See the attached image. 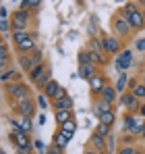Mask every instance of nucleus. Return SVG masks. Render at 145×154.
I'll list each match as a JSON object with an SVG mask.
<instances>
[{
  "instance_id": "1",
  "label": "nucleus",
  "mask_w": 145,
  "mask_h": 154,
  "mask_svg": "<svg viewBox=\"0 0 145 154\" xmlns=\"http://www.w3.org/2000/svg\"><path fill=\"white\" fill-rule=\"evenodd\" d=\"M120 15L126 19V23L131 25V29L139 31L145 27V21H143V8L135 2H126L124 6L120 8Z\"/></svg>"
},
{
  "instance_id": "2",
  "label": "nucleus",
  "mask_w": 145,
  "mask_h": 154,
  "mask_svg": "<svg viewBox=\"0 0 145 154\" xmlns=\"http://www.w3.org/2000/svg\"><path fill=\"white\" fill-rule=\"evenodd\" d=\"M4 94L13 102H21L25 98H31V88L25 81H13V83H6L4 85Z\"/></svg>"
},
{
  "instance_id": "3",
  "label": "nucleus",
  "mask_w": 145,
  "mask_h": 154,
  "mask_svg": "<svg viewBox=\"0 0 145 154\" xmlns=\"http://www.w3.org/2000/svg\"><path fill=\"white\" fill-rule=\"evenodd\" d=\"M8 21H10V29H13V31H25V29H31V13L17 8V11H13V15H10Z\"/></svg>"
},
{
  "instance_id": "4",
  "label": "nucleus",
  "mask_w": 145,
  "mask_h": 154,
  "mask_svg": "<svg viewBox=\"0 0 145 154\" xmlns=\"http://www.w3.org/2000/svg\"><path fill=\"white\" fill-rule=\"evenodd\" d=\"M131 25L126 23V19L122 17L120 13H116L114 17H112V33H114V38H118V40H124V38H129L131 35Z\"/></svg>"
},
{
  "instance_id": "5",
  "label": "nucleus",
  "mask_w": 145,
  "mask_h": 154,
  "mask_svg": "<svg viewBox=\"0 0 145 154\" xmlns=\"http://www.w3.org/2000/svg\"><path fill=\"white\" fill-rule=\"evenodd\" d=\"M35 108H37V102H35V98L31 96V98H25V100H21V102H17L13 110H15L21 119H33Z\"/></svg>"
},
{
  "instance_id": "6",
  "label": "nucleus",
  "mask_w": 145,
  "mask_h": 154,
  "mask_svg": "<svg viewBox=\"0 0 145 154\" xmlns=\"http://www.w3.org/2000/svg\"><path fill=\"white\" fill-rule=\"evenodd\" d=\"M99 38H102L106 56H118V54L122 52V40L114 38V35H106V33H102Z\"/></svg>"
},
{
  "instance_id": "7",
  "label": "nucleus",
  "mask_w": 145,
  "mask_h": 154,
  "mask_svg": "<svg viewBox=\"0 0 145 154\" xmlns=\"http://www.w3.org/2000/svg\"><path fill=\"white\" fill-rule=\"evenodd\" d=\"M122 123H124V131H126V133H131V135L135 137V135H141L145 121H139V117H137V115L126 112V115L122 117Z\"/></svg>"
},
{
  "instance_id": "8",
  "label": "nucleus",
  "mask_w": 145,
  "mask_h": 154,
  "mask_svg": "<svg viewBox=\"0 0 145 154\" xmlns=\"http://www.w3.org/2000/svg\"><path fill=\"white\" fill-rule=\"evenodd\" d=\"M118 102H120L122 106L126 108V112H131V115H137L141 100H137L133 92H124V94H120V96H118Z\"/></svg>"
},
{
  "instance_id": "9",
  "label": "nucleus",
  "mask_w": 145,
  "mask_h": 154,
  "mask_svg": "<svg viewBox=\"0 0 145 154\" xmlns=\"http://www.w3.org/2000/svg\"><path fill=\"white\" fill-rule=\"evenodd\" d=\"M114 65H116V71L118 73H126V69L133 65V50H122L120 54H118V58L114 60Z\"/></svg>"
},
{
  "instance_id": "10",
  "label": "nucleus",
  "mask_w": 145,
  "mask_h": 154,
  "mask_svg": "<svg viewBox=\"0 0 145 154\" xmlns=\"http://www.w3.org/2000/svg\"><path fill=\"white\" fill-rule=\"evenodd\" d=\"M108 85V77L102 75V73H97V75H93L91 79H89V92L96 96V98H99V94H102V90Z\"/></svg>"
},
{
  "instance_id": "11",
  "label": "nucleus",
  "mask_w": 145,
  "mask_h": 154,
  "mask_svg": "<svg viewBox=\"0 0 145 154\" xmlns=\"http://www.w3.org/2000/svg\"><path fill=\"white\" fill-rule=\"evenodd\" d=\"M87 148H91V150H96V152H99V154H106L108 142H106V137H102V135H97L96 131H91V135H89V140H87Z\"/></svg>"
},
{
  "instance_id": "12",
  "label": "nucleus",
  "mask_w": 145,
  "mask_h": 154,
  "mask_svg": "<svg viewBox=\"0 0 145 154\" xmlns=\"http://www.w3.org/2000/svg\"><path fill=\"white\" fill-rule=\"evenodd\" d=\"M15 48H17L19 54H31L35 48H40V46H37V33H33L29 40H25V42H21V44H17Z\"/></svg>"
},
{
  "instance_id": "13",
  "label": "nucleus",
  "mask_w": 145,
  "mask_h": 154,
  "mask_svg": "<svg viewBox=\"0 0 145 154\" xmlns=\"http://www.w3.org/2000/svg\"><path fill=\"white\" fill-rule=\"evenodd\" d=\"M19 71L25 73V75H29L31 71H33V67H37L35 63H33V58H31V54H19Z\"/></svg>"
},
{
  "instance_id": "14",
  "label": "nucleus",
  "mask_w": 145,
  "mask_h": 154,
  "mask_svg": "<svg viewBox=\"0 0 145 154\" xmlns=\"http://www.w3.org/2000/svg\"><path fill=\"white\" fill-rule=\"evenodd\" d=\"M99 98H102L104 102H108V104H112V106H114V102L118 100V92L114 90V85H110V83H108V85H106V88L102 90Z\"/></svg>"
},
{
  "instance_id": "15",
  "label": "nucleus",
  "mask_w": 145,
  "mask_h": 154,
  "mask_svg": "<svg viewBox=\"0 0 145 154\" xmlns=\"http://www.w3.org/2000/svg\"><path fill=\"white\" fill-rule=\"evenodd\" d=\"M52 144H54V146H56L58 150H62V152H64V150L69 148L71 140H69V137H67V135H64L62 131H58V129H56V133L52 135Z\"/></svg>"
},
{
  "instance_id": "16",
  "label": "nucleus",
  "mask_w": 145,
  "mask_h": 154,
  "mask_svg": "<svg viewBox=\"0 0 145 154\" xmlns=\"http://www.w3.org/2000/svg\"><path fill=\"white\" fill-rule=\"evenodd\" d=\"M52 110H54V112H56V110H72V98L67 94V96L54 100V102H52Z\"/></svg>"
},
{
  "instance_id": "17",
  "label": "nucleus",
  "mask_w": 145,
  "mask_h": 154,
  "mask_svg": "<svg viewBox=\"0 0 145 154\" xmlns=\"http://www.w3.org/2000/svg\"><path fill=\"white\" fill-rule=\"evenodd\" d=\"M97 73H99V71H97L96 65H81L79 71H77V75L81 77V79H87V81H89L93 75H97Z\"/></svg>"
},
{
  "instance_id": "18",
  "label": "nucleus",
  "mask_w": 145,
  "mask_h": 154,
  "mask_svg": "<svg viewBox=\"0 0 145 154\" xmlns=\"http://www.w3.org/2000/svg\"><path fill=\"white\" fill-rule=\"evenodd\" d=\"M33 33H35V31H31V29H25V31H10V42L17 46V44L25 42V40H29Z\"/></svg>"
},
{
  "instance_id": "19",
  "label": "nucleus",
  "mask_w": 145,
  "mask_h": 154,
  "mask_svg": "<svg viewBox=\"0 0 145 154\" xmlns=\"http://www.w3.org/2000/svg\"><path fill=\"white\" fill-rule=\"evenodd\" d=\"M108 110H114V106L108 102H104L102 98H96L93 100V115L99 117V115H104V112H108Z\"/></svg>"
},
{
  "instance_id": "20",
  "label": "nucleus",
  "mask_w": 145,
  "mask_h": 154,
  "mask_svg": "<svg viewBox=\"0 0 145 154\" xmlns=\"http://www.w3.org/2000/svg\"><path fill=\"white\" fill-rule=\"evenodd\" d=\"M13 81H21V75H19V71L17 69H8V71H4L2 75H0V83H13Z\"/></svg>"
},
{
  "instance_id": "21",
  "label": "nucleus",
  "mask_w": 145,
  "mask_h": 154,
  "mask_svg": "<svg viewBox=\"0 0 145 154\" xmlns=\"http://www.w3.org/2000/svg\"><path fill=\"white\" fill-rule=\"evenodd\" d=\"M58 131H62L69 140H72V137H75V133H77V121H75V119L67 121L64 125H60V127H58Z\"/></svg>"
},
{
  "instance_id": "22",
  "label": "nucleus",
  "mask_w": 145,
  "mask_h": 154,
  "mask_svg": "<svg viewBox=\"0 0 145 154\" xmlns=\"http://www.w3.org/2000/svg\"><path fill=\"white\" fill-rule=\"evenodd\" d=\"M129 79H131V77L126 75V73H118V79H116V83H114V90L118 92V96L126 92V88H129Z\"/></svg>"
},
{
  "instance_id": "23",
  "label": "nucleus",
  "mask_w": 145,
  "mask_h": 154,
  "mask_svg": "<svg viewBox=\"0 0 145 154\" xmlns=\"http://www.w3.org/2000/svg\"><path fill=\"white\" fill-rule=\"evenodd\" d=\"M50 67H48V63H42V65H37V67H33V71H31V73H29V81H31V83H35V81H37V79H40V77L44 75V73H46V71H48Z\"/></svg>"
},
{
  "instance_id": "24",
  "label": "nucleus",
  "mask_w": 145,
  "mask_h": 154,
  "mask_svg": "<svg viewBox=\"0 0 145 154\" xmlns=\"http://www.w3.org/2000/svg\"><path fill=\"white\" fill-rule=\"evenodd\" d=\"M87 50L97 52V54H106L104 52V44H102V38H89L87 40Z\"/></svg>"
},
{
  "instance_id": "25",
  "label": "nucleus",
  "mask_w": 145,
  "mask_h": 154,
  "mask_svg": "<svg viewBox=\"0 0 145 154\" xmlns=\"http://www.w3.org/2000/svg\"><path fill=\"white\" fill-rule=\"evenodd\" d=\"M71 119H72V110H56V112H54V121L58 123V127L64 125V123L71 121Z\"/></svg>"
},
{
  "instance_id": "26",
  "label": "nucleus",
  "mask_w": 145,
  "mask_h": 154,
  "mask_svg": "<svg viewBox=\"0 0 145 154\" xmlns=\"http://www.w3.org/2000/svg\"><path fill=\"white\" fill-rule=\"evenodd\" d=\"M97 123H104V125L112 127V125L116 123V112H114V110H108V112L99 115V117H97Z\"/></svg>"
},
{
  "instance_id": "27",
  "label": "nucleus",
  "mask_w": 145,
  "mask_h": 154,
  "mask_svg": "<svg viewBox=\"0 0 145 154\" xmlns=\"http://www.w3.org/2000/svg\"><path fill=\"white\" fill-rule=\"evenodd\" d=\"M40 6H42V2H40V0H21V2H19V8H21V11H27V13L37 11Z\"/></svg>"
},
{
  "instance_id": "28",
  "label": "nucleus",
  "mask_w": 145,
  "mask_h": 154,
  "mask_svg": "<svg viewBox=\"0 0 145 154\" xmlns=\"http://www.w3.org/2000/svg\"><path fill=\"white\" fill-rule=\"evenodd\" d=\"M52 79H54V77H52V69H48V71H46L44 75H42L40 79H37V81H35V83H33V85H35V88H37L40 92H42V90H44V88L48 85V83L52 81Z\"/></svg>"
},
{
  "instance_id": "29",
  "label": "nucleus",
  "mask_w": 145,
  "mask_h": 154,
  "mask_svg": "<svg viewBox=\"0 0 145 154\" xmlns=\"http://www.w3.org/2000/svg\"><path fill=\"white\" fill-rule=\"evenodd\" d=\"M77 60H79V67H81V65H91L89 50H87V48H85V50H79V54H77Z\"/></svg>"
},
{
  "instance_id": "30",
  "label": "nucleus",
  "mask_w": 145,
  "mask_h": 154,
  "mask_svg": "<svg viewBox=\"0 0 145 154\" xmlns=\"http://www.w3.org/2000/svg\"><path fill=\"white\" fill-rule=\"evenodd\" d=\"M35 102H37V108H44V110L52 106V104H50V100L44 96V94H42V92H40V94H35Z\"/></svg>"
},
{
  "instance_id": "31",
  "label": "nucleus",
  "mask_w": 145,
  "mask_h": 154,
  "mask_svg": "<svg viewBox=\"0 0 145 154\" xmlns=\"http://www.w3.org/2000/svg\"><path fill=\"white\" fill-rule=\"evenodd\" d=\"M93 131H96L97 135H102V137H108V135L112 133V127H108V125H104V123H97Z\"/></svg>"
},
{
  "instance_id": "32",
  "label": "nucleus",
  "mask_w": 145,
  "mask_h": 154,
  "mask_svg": "<svg viewBox=\"0 0 145 154\" xmlns=\"http://www.w3.org/2000/svg\"><path fill=\"white\" fill-rule=\"evenodd\" d=\"M133 94H135V98H137V100H141V102H145V85L141 83V81H139V83L135 85Z\"/></svg>"
},
{
  "instance_id": "33",
  "label": "nucleus",
  "mask_w": 145,
  "mask_h": 154,
  "mask_svg": "<svg viewBox=\"0 0 145 154\" xmlns=\"http://www.w3.org/2000/svg\"><path fill=\"white\" fill-rule=\"evenodd\" d=\"M21 131L29 135L33 131V119H21Z\"/></svg>"
},
{
  "instance_id": "34",
  "label": "nucleus",
  "mask_w": 145,
  "mask_h": 154,
  "mask_svg": "<svg viewBox=\"0 0 145 154\" xmlns=\"http://www.w3.org/2000/svg\"><path fill=\"white\" fill-rule=\"evenodd\" d=\"M31 58H33V63H35V65L46 63V60H44V52H42V48H35V50L31 52Z\"/></svg>"
},
{
  "instance_id": "35",
  "label": "nucleus",
  "mask_w": 145,
  "mask_h": 154,
  "mask_svg": "<svg viewBox=\"0 0 145 154\" xmlns=\"http://www.w3.org/2000/svg\"><path fill=\"white\" fill-rule=\"evenodd\" d=\"M13 29H10V21L8 19H0V35H4V33H10Z\"/></svg>"
},
{
  "instance_id": "36",
  "label": "nucleus",
  "mask_w": 145,
  "mask_h": 154,
  "mask_svg": "<svg viewBox=\"0 0 145 154\" xmlns=\"http://www.w3.org/2000/svg\"><path fill=\"white\" fill-rule=\"evenodd\" d=\"M2 58H10V46L4 42V44H0V60Z\"/></svg>"
},
{
  "instance_id": "37",
  "label": "nucleus",
  "mask_w": 145,
  "mask_h": 154,
  "mask_svg": "<svg viewBox=\"0 0 145 154\" xmlns=\"http://www.w3.org/2000/svg\"><path fill=\"white\" fill-rule=\"evenodd\" d=\"M135 146H120L118 150H116V154H135Z\"/></svg>"
},
{
  "instance_id": "38",
  "label": "nucleus",
  "mask_w": 145,
  "mask_h": 154,
  "mask_svg": "<svg viewBox=\"0 0 145 154\" xmlns=\"http://www.w3.org/2000/svg\"><path fill=\"white\" fill-rule=\"evenodd\" d=\"M8 65H10V58H2V60H0V75H2L4 71H8Z\"/></svg>"
},
{
  "instance_id": "39",
  "label": "nucleus",
  "mask_w": 145,
  "mask_h": 154,
  "mask_svg": "<svg viewBox=\"0 0 145 154\" xmlns=\"http://www.w3.org/2000/svg\"><path fill=\"white\" fill-rule=\"evenodd\" d=\"M33 152V146H17V154H31Z\"/></svg>"
},
{
  "instance_id": "40",
  "label": "nucleus",
  "mask_w": 145,
  "mask_h": 154,
  "mask_svg": "<svg viewBox=\"0 0 145 154\" xmlns=\"http://www.w3.org/2000/svg\"><path fill=\"white\" fill-rule=\"evenodd\" d=\"M46 154H64V152H62V150H58V148H56L54 144H50L48 150H46Z\"/></svg>"
},
{
  "instance_id": "41",
  "label": "nucleus",
  "mask_w": 145,
  "mask_h": 154,
  "mask_svg": "<svg viewBox=\"0 0 145 154\" xmlns=\"http://www.w3.org/2000/svg\"><path fill=\"white\" fill-rule=\"evenodd\" d=\"M137 117L139 119H145V102L139 104V110H137Z\"/></svg>"
},
{
  "instance_id": "42",
  "label": "nucleus",
  "mask_w": 145,
  "mask_h": 154,
  "mask_svg": "<svg viewBox=\"0 0 145 154\" xmlns=\"http://www.w3.org/2000/svg\"><path fill=\"white\" fill-rule=\"evenodd\" d=\"M135 46H137V50L145 52V38H141V40H139V42H137V44H135Z\"/></svg>"
},
{
  "instance_id": "43",
  "label": "nucleus",
  "mask_w": 145,
  "mask_h": 154,
  "mask_svg": "<svg viewBox=\"0 0 145 154\" xmlns=\"http://www.w3.org/2000/svg\"><path fill=\"white\" fill-rule=\"evenodd\" d=\"M6 17H8V11H6L4 6H0V19H6ZM8 19H10V17H8Z\"/></svg>"
},
{
  "instance_id": "44",
  "label": "nucleus",
  "mask_w": 145,
  "mask_h": 154,
  "mask_svg": "<svg viewBox=\"0 0 145 154\" xmlns=\"http://www.w3.org/2000/svg\"><path fill=\"white\" fill-rule=\"evenodd\" d=\"M37 123L44 125V123H46V115H40V117H37Z\"/></svg>"
},
{
  "instance_id": "45",
  "label": "nucleus",
  "mask_w": 145,
  "mask_h": 154,
  "mask_svg": "<svg viewBox=\"0 0 145 154\" xmlns=\"http://www.w3.org/2000/svg\"><path fill=\"white\" fill-rule=\"evenodd\" d=\"M83 154H99V152H96V150H91V148H87V146H85V150H83Z\"/></svg>"
},
{
  "instance_id": "46",
  "label": "nucleus",
  "mask_w": 145,
  "mask_h": 154,
  "mask_svg": "<svg viewBox=\"0 0 145 154\" xmlns=\"http://www.w3.org/2000/svg\"><path fill=\"white\" fill-rule=\"evenodd\" d=\"M141 137L145 140V123H143V131H141Z\"/></svg>"
},
{
  "instance_id": "47",
  "label": "nucleus",
  "mask_w": 145,
  "mask_h": 154,
  "mask_svg": "<svg viewBox=\"0 0 145 154\" xmlns=\"http://www.w3.org/2000/svg\"><path fill=\"white\" fill-rule=\"evenodd\" d=\"M141 83H143V85H145V73H143V79H141Z\"/></svg>"
},
{
  "instance_id": "48",
  "label": "nucleus",
  "mask_w": 145,
  "mask_h": 154,
  "mask_svg": "<svg viewBox=\"0 0 145 154\" xmlns=\"http://www.w3.org/2000/svg\"><path fill=\"white\" fill-rule=\"evenodd\" d=\"M0 44H4V40H2V35H0Z\"/></svg>"
},
{
  "instance_id": "49",
  "label": "nucleus",
  "mask_w": 145,
  "mask_h": 154,
  "mask_svg": "<svg viewBox=\"0 0 145 154\" xmlns=\"http://www.w3.org/2000/svg\"><path fill=\"white\" fill-rule=\"evenodd\" d=\"M143 21H145V8H143Z\"/></svg>"
},
{
  "instance_id": "50",
  "label": "nucleus",
  "mask_w": 145,
  "mask_h": 154,
  "mask_svg": "<svg viewBox=\"0 0 145 154\" xmlns=\"http://www.w3.org/2000/svg\"><path fill=\"white\" fill-rule=\"evenodd\" d=\"M0 154H4V152H2V150H0Z\"/></svg>"
}]
</instances>
